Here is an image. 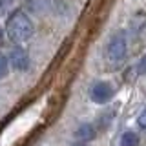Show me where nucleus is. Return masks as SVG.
Listing matches in <instances>:
<instances>
[{
  "mask_svg": "<svg viewBox=\"0 0 146 146\" xmlns=\"http://www.w3.org/2000/svg\"><path fill=\"white\" fill-rule=\"evenodd\" d=\"M6 33L9 36V40H13L17 44H24L33 36L35 26L24 11L17 9V11H13L9 15L7 22H6Z\"/></svg>",
  "mask_w": 146,
  "mask_h": 146,
  "instance_id": "f257e3e1",
  "label": "nucleus"
},
{
  "mask_svg": "<svg viewBox=\"0 0 146 146\" xmlns=\"http://www.w3.org/2000/svg\"><path fill=\"white\" fill-rule=\"evenodd\" d=\"M128 53V38L124 31H117L110 36L108 44H106V58L111 64H119L124 60Z\"/></svg>",
  "mask_w": 146,
  "mask_h": 146,
  "instance_id": "f03ea898",
  "label": "nucleus"
},
{
  "mask_svg": "<svg viewBox=\"0 0 146 146\" xmlns=\"http://www.w3.org/2000/svg\"><path fill=\"white\" fill-rule=\"evenodd\" d=\"M90 97L95 104H106L113 97V86L106 80H97L90 88Z\"/></svg>",
  "mask_w": 146,
  "mask_h": 146,
  "instance_id": "7ed1b4c3",
  "label": "nucleus"
},
{
  "mask_svg": "<svg viewBox=\"0 0 146 146\" xmlns=\"http://www.w3.org/2000/svg\"><path fill=\"white\" fill-rule=\"evenodd\" d=\"M9 64L15 68L17 71H26L29 68V55H27L22 48H15L9 51Z\"/></svg>",
  "mask_w": 146,
  "mask_h": 146,
  "instance_id": "20e7f679",
  "label": "nucleus"
},
{
  "mask_svg": "<svg viewBox=\"0 0 146 146\" xmlns=\"http://www.w3.org/2000/svg\"><path fill=\"white\" fill-rule=\"evenodd\" d=\"M75 137L80 141V143H86V141H91L95 137V128L90 122H84L75 130Z\"/></svg>",
  "mask_w": 146,
  "mask_h": 146,
  "instance_id": "39448f33",
  "label": "nucleus"
},
{
  "mask_svg": "<svg viewBox=\"0 0 146 146\" xmlns=\"http://www.w3.org/2000/svg\"><path fill=\"white\" fill-rule=\"evenodd\" d=\"M119 146H139V137H137L135 131H124Z\"/></svg>",
  "mask_w": 146,
  "mask_h": 146,
  "instance_id": "423d86ee",
  "label": "nucleus"
},
{
  "mask_svg": "<svg viewBox=\"0 0 146 146\" xmlns=\"http://www.w3.org/2000/svg\"><path fill=\"white\" fill-rule=\"evenodd\" d=\"M7 71H9V60L4 55H0V80L7 75Z\"/></svg>",
  "mask_w": 146,
  "mask_h": 146,
  "instance_id": "0eeeda50",
  "label": "nucleus"
},
{
  "mask_svg": "<svg viewBox=\"0 0 146 146\" xmlns=\"http://www.w3.org/2000/svg\"><path fill=\"white\" fill-rule=\"evenodd\" d=\"M13 2L15 0H0V15H6L7 9L13 6Z\"/></svg>",
  "mask_w": 146,
  "mask_h": 146,
  "instance_id": "6e6552de",
  "label": "nucleus"
},
{
  "mask_svg": "<svg viewBox=\"0 0 146 146\" xmlns=\"http://www.w3.org/2000/svg\"><path fill=\"white\" fill-rule=\"evenodd\" d=\"M137 124L143 128V130H146V108L139 113V117H137Z\"/></svg>",
  "mask_w": 146,
  "mask_h": 146,
  "instance_id": "1a4fd4ad",
  "label": "nucleus"
},
{
  "mask_svg": "<svg viewBox=\"0 0 146 146\" xmlns=\"http://www.w3.org/2000/svg\"><path fill=\"white\" fill-rule=\"evenodd\" d=\"M137 71H139V73H146V55L141 58V62L137 64Z\"/></svg>",
  "mask_w": 146,
  "mask_h": 146,
  "instance_id": "9d476101",
  "label": "nucleus"
},
{
  "mask_svg": "<svg viewBox=\"0 0 146 146\" xmlns=\"http://www.w3.org/2000/svg\"><path fill=\"white\" fill-rule=\"evenodd\" d=\"M4 42V31H2V27H0V44Z\"/></svg>",
  "mask_w": 146,
  "mask_h": 146,
  "instance_id": "9b49d317",
  "label": "nucleus"
},
{
  "mask_svg": "<svg viewBox=\"0 0 146 146\" xmlns=\"http://www.w3.org/2000/svg\"><path fill=\"white\" fill-rule=\"evenodd\" d=\"M73 146H88V144H86V143H80V141H79V143H75Z\"/></svg>",
  "mask_w": 146,
  "mask_h": 146,
  "instance_id": "f8f14e48",
  "label": "nucleus"
}]
</instances>
